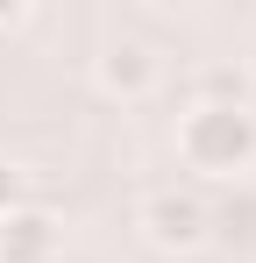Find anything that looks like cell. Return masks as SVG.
<instances>
[{
    "mask_svg": "<svg viewBox=\"0 0 256 263\" xmlns=\"http://www.w3.org/2000/svg\"><path fill=\"white\" fill-rule=\"evenodd\" d=\"M178 157H185V171H199V178H242L256 164V114L249 107L192 100L185 121H178Z\"/></svg>",
    "mask_w": 256,
    "mask_h": 263,
    "instance_id": "cell-1",
    "label": "cell"
},
{
    "mask_svg": "<svg viewBox=\"0 0 256 263\" xmlns=\"http://www.w3.org/2000/svg\"><path fill=\"white\" fill-rule=\"evenodd\" d=\"M135 228H142L150 249H164V256H192V249H207L213 214H207L199 192H185V185H157V192L135 206Z\"/></svg>",
    "mask_w": 256,
    "mask_h": 263,
    "instance_id": "cell-2",
    "label": "cell"
},
{
    "mask_svg": "<svg viewBox=\"0 0 256 263\" xmlns=\"http://www.w3.org/2000/svg\"><path fill=\"white\" fill-rule=\"evenodd\" d=\"M157 79H164L157 50L135 43V36H121V43H107L100 57H93V86L107 92V100H150V92H157Z\"/></svg>",
    "mask_w": 256,
    "mask_h": 263,
    "instance_id": "cell-3",
    "label": "cell"
},
{
    "mask_svg": "<svg viewBox=\"0 0 256 263\" xmlns=\"http://www.w3.org/2000/svg\"><path fill=\"white\" fill-rule=\"evenodd\" d=\"M57 256V214L50 206H22L0 220V263H50Z\"/></svg>",
    "mask_w": 256,
    "mask_h": 263,
    "instance_id": "cell-4",
    "label": "cell"
},
{
    "mask_svg": "<svg viewBox=\"0 0 256 263\" xmlns=\"http://www.w3.org/2000/svg\"><path fill=\"white\" fill-rule=\"evenodd\" d=\"M22 206H29V171L0 157V220H7V214H22Z\"/></svg>",
    "mask_w": 256,
    "mask_h": 263,
    "instance_id": "cell-5",
    "label": "cell"
},
{
    "mask_svg": "<svg viewBox=\"0 0 256 263\" xmlns=\"http://www.w3.org/2000/svg\"><path fill=\"white\" fill-rule=\"evenodd\" d=\"M22 22H29V7L22 0H0V29H22Z\"/></svg>",
    "mask_w": 256,
    "mask_h": 263,
    "instance_id": "cell-6",
    "label": "cell"
}]
</instances>
